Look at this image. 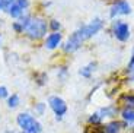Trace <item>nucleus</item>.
<instances>
[{
	"label": "nucleus",
	"mask_w": 134,
	"mask_h": 133,
	"mask_svg": "<svg viewBox=\"0 0 134 133\" xmlns=\"http://www.w3.org/2000/svg\"><path fill=\"white\" fill-rule=\"evenodd\" d=\"M102 27H104L102 19L95 18V19L92 21V22H89L87 25L76 29L70 37H69V40L66 41V44H64V51H66V53H74L76 50H79L82 44L86 40H89L91 37H93L95 34L99 32V31L102 29Z\"/></svg>",
	"instance_id": "f257e3e1"
},
{
	"label": "nucleus",
	"mask_w": 134,
	"mask_h": 133,
	"mask_svg": "<svg viewBox=\"0 0 134 133\" xmlns=\"http://www.w3.org/2000/svg\"><path fill=\"white\" fill-rule=\"evenodd\" d=\"M48 23L42 16H31L29 23L25 28V34L31 40H41L47 34Z\"/></svg>",
	"instance_id": "f03ea898"
},
{
	"label": "nucleus",
	"mask_w": 134,
	"mask_h": 133,
	"mask_svg": "<svg viewBox=\"0 0 134 133\" xmlns=\"http://www.w3.org/2000/svg\"><path fill=\"white\" fill-rule=\"evenodd\" d=\"M16 123L20 127V132H25V133H41L42 132V124L35 119V116H32L28 111L18 114Z\"/></svg>",
	"instance_id": "7ed1b4c3"
},
{
	"label": "nucleus",
	"mask_w": 134,
	"mask_h": 133,
	"mask_svg": "<svg viewBox=\"0 0 134 133\" xmlns=\"http://www.w3.org/2000/svg\"><path fill=\"white\" fill-rule=\"evenodd\" d=\"M48 105H50V108L53 110V113L55 114V119H57L58 121L63 120L64 114L67 113V104H66V101H64L63 98H60L58 95L50 96V100H48Z\"/></svg>",
	"instance_id": "20e7f679"
},
{
	"label": "nucleus",
	"mask_w": 134,
	"mask_h": 133,
	"mask_svg": "<svg viewBox=\"0 0 134 133\" xmlns=\"http://www.w3.org/2000/svg\"><path fill=\"white\" fill-rule=\"evenodd\" d=\"M29 7V0H15L13 3L9 6L6 10L7 13L15 19H19L20 16H24L26 13V9Z\"/></svg>",
	"instance_id": "39448f33"
},
{
	"label": "nucleus",
	"mask_w": 134,
	"mask_h": 133,
	"mask_svg": "<svg viewBox=\"0 0 134 133\" xmlns=\"http://www.w3.org/2000/svg\"><path fill=\"white\" fill-rule=\"evenodd\" d=\"M114 35L118 41H127L130 38V27L124 21H117L114 23Z\"/></svg>",
	"instance_id": "423d86ee"
},
{
	"label": "nucleus",
	"mask_w": 134,
	"mask_h": 133,
	"mask_svg": "<svg viewBox=\"0 0 134 133\" xmlns=\"http://www.w3.org/2000/svg\"><path fill=\"white\" fill-rule=\"evenodd\" d=\"M131 13V6L125 0H118L114 6L111 7V18H115L118 15H130Z\"/></svg>",
	"instance_id": "0eeeda50"
},
{
	"label": "nucleus",
	"mask_w": 134,
	"mask_h": 133,
	"mask_svg": "<svg viewBox=\"0 0 134 133\" xmlns=\"http://www.w3.org/2000/svg\"><path fill=\"white\" fill-rule=\"evenodd\" d=\"M61 38H63V35L60 34V31H58V32L50 34V35L45 38V47H47L48 50H54V48H57V47L60 45V43H61Z\"/></svg>",
	"instance_id": "6e6552de"
},
{
	"label": "nucleus",
	"mask_w": 134,
	"mask_h": 133,
	"mask_svg": "<svg viewBox=\"0 0 134 133\" xmlns=\"http://www.w3.org/2000/svg\"><path fill=\"white\" fill-rule=\"evenodd\" d=\"M122 129H124V124L121 121H117V120H112V121H109V123L100 127L102 133H121Z\"/></svg>",
	"instance_id": "1a4fd4ad"
},
{
	"label": "nucleus",
	"mask_w": 134,
	"mask_h": 133,
	"mask_svg": "<svg viewBox=\"0 0 134 133\" xmlns=\"http://www.w3.org/2000/svg\"><path fill=\"white\" fill-rule=\"evenodd\" d=\"M121 117L122 121L127 124H134V108L133 107H124L121 110Z\"/></svg>",
	"instance_id": "9d476101"
},
{
	"label": "nucleus",
	"mask_w": 134,
	"mask_h": 133,
	"mask_svg": "<svg viewBox=\"0 0 134 133\" xmlns=\"http://www.w3.org/2000/svg\"><path fill=\"white\" fill-rule=\"evenodd\" d=\"M98 113H99V116L102 117V119H105V117H115V116H117V107H115V105L102 107Z\"/></svg>",
	"instance_id": "9b49d317"
},
{
	"label": "nucleus",
	"mask_w": 134,
	"mask_h": 133,
	"mask_svg": "<svg viewBox=\"0 0 134 133\" xmlns=\"http://www.w3.org/2000/svg\"><path fill=\"white\" fill-rule=\"evenodd\" d=\"M20 104V100H19V95L18 94H12V95H9V98H7V108H10V110H15V108H18Z\"/></svg>",
	"instance_id": "f8f14e48"
},
{
	"label": "nucleus",
	"mask_w": 134,
	"mask_h": 133,
	"mask_svg": "<svg viewBox=\"0 0 134 133\" xmlns=\"http://www.w3.org/2000/svg\"><path fill=\"white\" fill-rule=\"evenodd\" d=\"M93 70H95V64L91 63V64H87V66L82 67L79 73H80L83 78H91V75H92V72H93Z\"/></svg>",
	"instance_id": "ddd939ff"
},
{
	"label": "nucleus",
	"mask_w": 134,
	"mask_h": 133,
	"mask_svg": "<svg viewBox=\"0 0 134 133\" xmlns=\"http://www.w3.org/2000/svg\"><path fill=\"white\" fill-rule=\"evenodd\" d=\"M89 123L93 124V126H99V124L102 123V117L99 116V113L91 114V117H89Z\"/></svg>",
	"instance_id": "4468645a"
},
{
	"label": "nucleus",
	"mask_w": 134,
	"mask_h": 133,
	"mask_svg": "<svg viewBox=\"0 0 134 133\" xmlns=\"http://www.w3.org/2000/svg\"><path fill=\"white\" fill-rule=\"evenodd\" d=\"M45 108H47V104H44V103H37L34 105V111H35V114H38V116H42V114L45 113Z\"/></svg>",
	"instance_id": "2eb2a0df"
},
{
	"label": "nucleus",
	"mask_w": 134,
	"mask_h": 133,
	"mask_svg": "<svg viewBox=\"0 0 134 133\" xmlns=\"http://www.w3.org/2000/svg\"><path fill=\"white\" fill-rule=\"evenodd\" d=\"M122 101H124L125 107H133L134 108V95L128 94V95H122Z\"/></svg>",
	"instance_id": "dca6fc26"
},
{
	"label": "nucleus",
	"mask_w": 134,
	"mask_h": 133,
	"mask_svg": "<svg viewBox=\"0 0 134 133\" xmlns=\"http://www.w3.org/2000/svg\"><path fill=\"white\" fill-rule=\"evenodd\" d=\"M48 27L53 29V32H58V31H60V27H61V25H60V22H58V21L51 19L50 23H48Z\"/></svg>",
	"instance_id": "f3484780"
},
{
	"label": "nucleus",
	"mask_w": 134,
	"mask_h": 133,
	"mask_svg": "<svg viewBox=\"0 0 134 133\" xmlns=\"http://www.w3.org/2000/svg\"><path fill=\"white\" fill-rule=\"evenodd\" d=\"M4 98H9V91L6 86H0V100H4Z\"/></svg>",
	"instance_id": "a211bd4d"
},
{
	"label": "nucleus",
	"mask_w": 134,
	"mask_h": 133,
	"mask_svg": "<svg viewBox=\"0 0 134 133\" xmlns=\"http://www.w3.org/2000/svg\"><path fill=\"white\" fill-rule=\"evenodd\" d=\"M2 2H3V4H4V10H7V9H9V6L13 3L15 0H2Z\"/></svg>",
	"instance_id": "6ab92c4d"
},
{
	"label": "nucleus",
	"mask_w": 134,
	"mask_h": 133,
	"mask_svg": "<svg viewBox=\"0 0 134 133\" xmlns=\"http://www.w3.org/2000/svg\"><path fill=\"white\" fill-rule=\"evenodd\" d=\"M128 67H134V54H133V57H131V60H130V64H128Z\"/></svg>",
	"instance_id": "aec40b11"
},
{
	"label": "nucleus",
	"mask_w": 134,
	"mask_h": 133,
	"mask_svg": "<svg viewBox=\"0 0 134 133\" xmlns=\"http://www.w3.org/2000/svg\"><path fill=\"white\" fill-rule=\"evenodd\" d=\"M2 10H4V4H3V2L0 0V12H2Z\"/></svg>",
	"instance_id": "412c9836"
},
{
	"label": "nucleus",
	"mask_w": 134,
	"mask_h": 133,
	"mask_svg": "<svg viewBox=\"0 0 134 133\" xmlns=\"http://www.w3.org/2000/svg\"><path fill=\"white\" fill-rule=\"evenodd\" d=\"M19 133H25V132H19Z\"/></svg>",
	"instance_id": "4be33fe9"
}]
</instances>
